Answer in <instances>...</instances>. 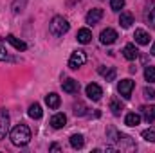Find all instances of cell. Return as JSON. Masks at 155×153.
<instances>
[{
  "label": "cell",
  "instance_id": "obj_1",
  "mask_svg": "<svg viewBox=\"0 0 155 153\" xmlns=\"http://www.w3.org/2000/svg\"><path fill=\"white\" fill-rule=\"evenodd\" d=\"M11 142L15 144V146H25V144H29V141H31V130L27 128V124H24V122H20V124H16L13 130H11Z\"/></svg>",
  "mask_w": 155,
  "mask_h": 153
},
{
  "label": "cell",
  "instance_id": "obj_2",
  "mask_svg": "<svg viewBox=\"0 0 155 153\" xmlns=\"http://www.w3.org/2000/svg\"><path fill=\"white\" fill-rule=\"evenodd\" d=\"M69 29H71V24H69V20L67 18H63V16H54L52 20H51V24H49V31H51V34L52 36H63V34H67L69 33Z\"/></svg>",
  "mask_w": 155,
  "mask_h": 153
},
{
  "label": "cell",
  "instance_id": "obj_3",
  "mask_svg": "<svg viewBox=\"0 0 155 153\" xmlns=\"http://www.w3.org/2000/svg\"><path fill=\"white\" fill-rule=\"evenodd\" d=\"M143 18H144V24L150 29H155V0H146L144 11H143Z\"/></svg>",
  "mask_w": 155,
  "mask_h": 153
},
{
  "label": "cell",
  "instance_id": "obj_4",
  "mask_svg": "<svg viewBox=\"0 0 155 153\" xmlns=\"http://www.w3.org/2000/svg\"><path fill=\"white\" fill-rule=\"evenodd\" d=\"M116 142H117V146H119L123 151H134V150H137V146H135L134 139H132L130 135H124V133H121V132H117Z\"/></svg>",
  "mask_w": 155,
  "mask_h": 153
},
{
  "label": "cell",
  "instance_id": "obj_5",
  "mask_svg": "<svg viewBox=\"0 0 155 153\" xmlns=\"http://www.w3.org/2000/svg\"><path fill=\"white\" fill-rule=\"evenodd\" d=\"M85 61H87V54H85L83 50H74V52L71 54L69 67H71L72 70H78L79 67H83V65H85Z\"/></svg>",
  "mask_w": 155,
  "mask_h": 153
},
{
  "label": "cell",
  "instance_id": "obj_6",
  "mask_svg": "<svg viewBox=\"0 0 155 153\" xmlns=\"http://www.w3.org/2000/svg\"><path fill=\"white\" fill-rule=\"evenodd\" d=\"M134 81L132 79H121L119 81V85H117V92L124 97V99H130V96H132V90H134Z\"/></svg>",
  "mask_w": 155,
  "mask_h": 153
},
{
  "label": "cell",
  "instance_id": "obj_7",
  "mask_svg": "<svg viewBox=\"0 0 155 153\" xmlns=\"http://www.w3.org/2000/svg\"><path fill=\"white\" fill-rule=\"evenodd\" d=\"M85 92H87L88 99H92V101H99L101 96H103V88H101L97 83H88L87 88H85Z\"/></svg>",
  "mask_w": 155,
  "mask_h": 153
},
{
  "label": "cell",
  "instance_id": "obj_8",
  "mask_svg": "<svg viewBox=\"0 0 155 153\" xmlns=\"http://www.w3.org/2000/svg\"><path fill=\"white\" fill-rule=\"evenodd\" d=\"M101 18H103V9L96 7V9H90V11L87 13L85 22H87L88 25H96V24H99V20H101Z\"/></svg>",
  "mask_w": 155,
  "mask_h": 153
},
{
  "label": "cell",
  "instance_id": "obj_9",
  "mask_svg": "<svg viewBox=\"0 0 155 153\" xmlns=\"http://www.w3.org/2000/svg\"><path fill=\"white\" fill-rule=\"evenodd\" d=\"M99 40H101V43L103 45H112L114 41L117 40V33L114 29H110V27H107L105 31H101V34H99Z\"/></svg>",
  "mask_w": 155,
  "mask_h": 153
},
{
  "label": "cell",
  "instance_id": "obj_10",
  "mask_svg": "<svg viewBox=\"0 0 155 153\" xmlns=\"http://www.w3.org/2000/svg\"><path fill=\"white\" fill-rule=\"evenodd\" d=\"M61 88H63V92H67V94H78L79 83H78L76 79H65V81L61 83Z\"/></svg>",
  "mask_w": 155,
  "mask_h": 153
},
{
  "label": "cell",
  "instance_id": "obj_11",
  "mask_svg": "<svg viewBox=\"0 0 155 153\" xmlns=\"http://www.w3.org/2000/svg\"><path fill=\"white\" fill-rule=\"evenodd\" d=\"M132 24H134V15L130 11H123L119 16V25L123 29H128V27H132Z\"/></svg>",
  "mask_w": 155,
  "mask_h": 153
},
{
  "label": "cell",
  "instance_id": "obj_12",
  "mask_svg": "<svg viewBox=\"0 0 155 153\" xmlns=\"http://www.w3.org/2000/svg\"><path fill=\"white\" fill-rule=\"evenodd\" d=\"M141 114L146 119V122H153L155 121V105H144V106H141Z\"/></svg>",
  "mask_w": 155,
  "mask_h": 153
},
{
  "label": "cell",
  "instance_id": "obj_13",
  "mask_svg": "<svg viewBox=\"0 0 155 153\" xmlns=\"http://www.w3.org/2000/svg\"><path fill=\"white\" fill-rule=\"evenodd\" d=\"M67 124V117L65 114H56L51 117V126L54 128V130H60V128H63Z\"/></svg>",
  "mask_w": 155,
  "mask_h": 153
},
{
  "label": "cell",
  "instance_id": "obj_14",
  "mask_svg": "<svg viewBox=\"0 0 155 153\" xmlns=\"http://www.w3.org/2000/svg\"><path fill=\"white\" fill-rule=\"evenodd\" d=\"M123 56L132 61V60H135V58L139 56V50H137V47H135L134 43H128V45H124V49H123Z\"/></svg>",
  "mask_w": 155,
  "mask_h": 153
},
{
  "label": "cell",
  "instance_id": "obj_15",
  "mask_svg": "<svg viewBox=\"0 0 155 153\" xmlns=\"http://www.w3.org/2000/svg\"><path fill=\"white\" fill-rule=\"evenodd\" d=\"M7 121H9L7 112H5V110H0V141H2V139L5 137V133H7V128H9Z\"/></svg>",
  "mask_w": 155,
  "mask_h": 153
},
{
  "label": "cell",
  "instance_id": "obj_16",
  "mask_svg": "<svg viewBox=\"0 0 155 153\" xmlns=\"http://www.w3.org/2000/svg\"><path fill=\"white\" fill-rule=\"evenodd\" d=\"M134 38H135V41H137L139 45H148V43H150V34H148L144 29H135Z\"/></svg>",
  "mask_w": 155,
  "mask_h": 153
},
{
  "label": "cell",
  "instance_id": "obj_17",
  "mask_svg": "<svg viewBox=\"0 0 155 153\" xmlns=\"http://www.w3.org/2000/svg\"><path fill=\"white\" fill-rule=\"evenodd\" d=\"M99 74L105 76L107 81H114L116 76H117V70H116V67H101V69H99Z\"/></svg>",
  "mask_w": 155,
  "mask_h": 153
},
{
  "label": "cell",
  "instance_id": "obj_18",
  "mask_svg": "<svg viewBox=\"0 0 155 153\" xmlns=\"http://www.w3.org/2000/svg\"><path fill=\"white\" fill-rule=\"evenodd\" d=\"M76 38H78V41H79V43L87 45V43H90V40H92V33H90V29H79Z\"/></svg>",
  "mask_w": 155,
  "mask_h": 153
},
{
  "label": "cell",
  "instance_id": "obj_19",
  "mask_svg": "<svg viewBox=\"0 0 155 153\" xmlns=\"http://www.w3.org/2000/svg\"><path fill=\"white\" fill-rule=\"evenodd\" d=\"M71 146H72L74 150H81V148L85 146V137H83L81 133H74V135H71Z\"/></svg>",
  "mask_w": 155,
  "mask_h": 153
},
{
  "label": "cell",
  "instance_id": "obj_20",
  "mask_svg": "<svg viewBox=\"0 0 155 153\" xmlns=\"http://www.w3.org/2000/svg\"><path fill=\"white\" fill-rule=\"evenodd\" d=\"M45 103H47L49 108L56 110V108H60V96L58 94H49V96H45Z\"/></svg>",
  "mask_w": 155,
  "mask_h": 153
},
{
  "label": "cell",
  "instance_id": "obj_21",
  "mask_svg": "<svg viewBox=\"0 0 155 153\" xmlns=\"http://www.w3.org/2000/svg\"><path fill=\"white\" fill-rule=\"evenodd\" d=\"M5 40H7V41H9L16 50H25V49H27V45H25L22 40H18L16 36H13V34H7V38H5Z\"/></svg>",
  "mask_w": 155,
  "mask_h": 153
},
{
  "label": "cell",
  "instance_id": "obj_22",
  "mask_svg": "<svg viewBox=\"0 0 155 153\" xmlns=\"http://www.w3.org/2000/svg\"><path fill=\"white\" fill-rule=\"evenodd\" d=\"M141 122V115L135 114V112H130V114H126V117H124V124L126 126H137Z\"/></svg>",
  "mask_w": 155,
  "mask_h": 153
},
{
  "label": "cell",
  "instance_id": "obj_23",
  "mask_svg": "<svg viewBox=\"0 0 155 153\" xmlns=\"http://www.w3.org/2000/svg\"><path fill=\"white\" fill-rule=\"evenodd\" d=\"M110 110H112L114 115H121V112H123V105H121V101H119L117 97H112V99H110Z\"/></svg>",
  "mask_w": 155,
  "mask_h": 153
},
{
  "label": "cell",
  "instance_id": "obj_24",
  "mask_svg": "<svg viewBox=\"0 0 155 153\" xmlns=\"http://www.w3.org/2000/svg\"><path fill=\"white\" fill-rule=\"evenodd\" d=\"M27 114H29V117H33V119H40L43 112H41V106H40L38 103H35V105H31V106H29Z\"/></svg>",
  "mask_w": 155,
  "mask_h": 153
},
{
  "label": "cell",
  "instance_id": "obj_25",
  "mask_svg": "<svg viewBox=\"0 0 155 153\" xmlns=\"http://www.w3.org/2000/svg\"><path fill=\"white\" fill-rule=\"evenodd\" d=\"M25 5H27V0H13V13H15V15L24 13Z\"/></svg>",
  "mask_w": 155,
  "mask_h": 153
},
{
  "label": "cell",
  "instance_id": "obj_26",
  "mask_svg": "<svg viewBox=\"0 0 155 153\" xmlns=\"http://www.w3.org/2000/svg\"><path fill=\"white\" fill-rule=\"evenodd\" d=\"M143 139L148 141V142H155V126H150L148 130H143Z\"/></svg>",
  "mask_w": 155,
  "mask_h": 153
},
{
  "label": "cell",
  "instance_id": "obj_27",
  "mask_svg": "<svg viewBox=\"0 0 155 153\" xmlns=\"http://www.w3.org/2000/svg\"><path fill=\"white\" fill-rule=\"evenodd\" d=\"M144 79L146 81H150V83H155V67H146V70H144Z\"/></svg>",
  "mask_w": 155,
  "mask_h": 153
},
{
  "label": "cell",
  "instance_id": "obj_28",
  "mask_svg": "<svg viewBox=\"0 0 155 153\" xmlns=\"http://www.w3.org/2000/svg\"><path fill=\"white\" fill-rule=\"evenodd\" d=\"M74 114H76L78 117L85 115V114H87V106H85L83 103H79V101H78V103H74Z\"/></svg>",
  "mask_w": 155,
  "mask_h": 153
},
{
  "label": "cell",
  "instance_id": "obj_29",
  "mask_svg": "<svg viewBox=\"0 0 155 153\" xmlns=\"http://www.w3.org/2000/svg\"><path fill=\"white\" fill-rule=\"evenodd\" d=\"M143 96L146 97V99H155V88H150V86H144L143 88Z\"/></svg>",
  "mask_w": 155,
  "mask_h": 153
},
{
  "label": "cell",
  "instance_id": "obj_30",
  "mask_svg": "<svg viewBox=\"0 0 155 153\" xmlns=\"http://www.w3.org/2000/svg\"><path fill=\"white\" fill-rule=\"evenodd\" d=\"M110 7L112 11H121L124 7V0H110Z\"/></svg>",
  "mask_w": 155,
  "mask_h": 153
},
{
  "label": "cell",
  "instance_id": "obj_31",
  "mask_svg": "<svg viewBox=\"0 0 155 153\" xmlns=\"http://www.w3.org/2000/svg\"><path fill=\"white\" fill-rule=\"evenodd\" d=\"M4 60H9V54H7V50L0 49V61H4Z\"/></svg>",
  "mask_w": 155,
  "mask_h": 153
},
{
  "label": "cell",
  "instance_id": "obj_32",
  "mask_svg": "<svg viewBox=\"0 0 155 153\" xmlns=\"http://www.w3.org/2000/svg\"><path fill=\"white\" fill-rule=\"evenodd\" d=\"M60 150H61L60 144H52V146H51V151H60Z\"/></svg>",
  "mask_w": 155,
  "mask_h": 153
},
{
  "label": "cell",
  "instance_id": "obj_33",
  "mask_svg": "<svg viewBox=\"0 0 155 153\" xmlns=\"http://www.w3.org/2000/svg\"><path fill=\"white\" fill-rule=\"evenodd\" d=\"M150 52H152V54L155 56V43H153V47H152V50H150Z\"/></svg>",
  "mask_w": 155,
  "mask_h": 153
}]
</instances>
